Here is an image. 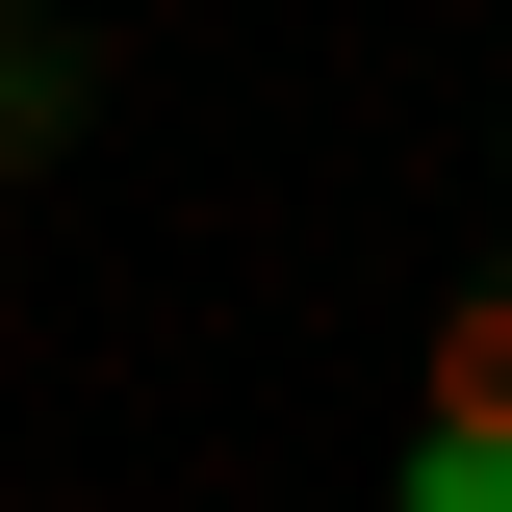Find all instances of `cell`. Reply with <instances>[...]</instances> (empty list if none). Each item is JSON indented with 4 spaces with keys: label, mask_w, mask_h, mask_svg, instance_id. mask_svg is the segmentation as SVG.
<instances>
[{
    "label": "cell",
    "mask_w": 512,
    "mask_h": 512,
    "mask_svg": "<svg viewBox=\"0 0 512 512\" xmlns=\"http://www.w3.org/2000/svg\"><path fill=\"white\" fill-rule=\"evenodd\" d=\"M410 512H512V436H461V410H436V436H410Z\"/></svg>",
    "instance_id": "cell-3"
},
{
    "label": "cell",
    "mask_w": 512,
    "mask_h": 512,
    "mask_svg": "<svg viewBox=\"0 0 512 512\" xmlns=\"http://www.w3.org/2000/svg\"><path fill=\"white\" fill-rule=\"evenodd\" d=\"M77 103H103V77H77V0H0V180H52Z\"/></svg>",
    "instance_id": "cell-1"
},
{
    "label": "cell",
    "mask_w": 512,
    "mask_h": 512,
    "mask_svg": "<svg viewBox=\"0 0 512 512\" xmlns=\"http://www.w3.org/2000/svg\"><path fill=\"white\" fill-rule=\"evenodd\" d=\"M436 410H461V436H512V282H461V308H436Z\"/></svg>",
    "instance_id": "cell-2"
}]
</instances>
